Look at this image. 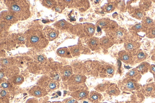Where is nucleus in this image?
I'll return each instance as SVG.
<instances>
[{"label": "nucleus", "instance_id": "obj_1", "mask_svg": "<svg viewBox=\"0 0 155 103\" xmlns=\"http://www.w3.org/2000/svg\"><path fill=\"white\" fill-rule=\"evenodd\" d=\"M25 38L26 46L38 50L45 48L48 43V40L43 34L42 31L38 27L28 30L25 33Z\"/></svg>", "mask_w": 155, "mask_h": 103}, {"label": "nucleus", "instance_id": "obj_2", "mask_svg": "<svg viewBox=\"0 0 155 103\" xmlns=\"http://www.w3.org/2000/svg\"><path fill=\"white\" fill-rule=\"evenodd\" d=\"M9 11L18 20L28 19L30 15V4L27 0H5Z\"/></svg>", "mask_w": 155, "mask_h": 103}, {"label": "nucleus", "instance_id": "obj_3", "mask_svg": "<svg viewBox=\"0 0 155 103\" xmlns=\"http://www.w3.org/2000/svg\"><path fill=\"white\" fill-rule=\"evenodd\" d=\"M86 79L85 76L80 74L72 75L68 79V84L70 90L74 92L85 89V82Z\"/></svg>", "mask_w": 155, "mask_h": 103}, {"label": "nucleus", "instance_id": "obj_4", "mask_svg": "<svg viewBox=\"0 0 155 103\" xmlns=\"http://www.w3.org/2000/svg\"><path fill=\"white\" fill-rule=\"evenodd\" d=\"M120 89L126 91H131L137 90L140 87V85L137 82L129 78H126L119 82Z\"/></svg>", "mask_w": 155, "mask_h": 103}, {"label": "nucleus", "instance_id": "obj_5", "mask_svg": "<svg viewBox=\"0 0 155 103\" xmlns=\"http://www.w3.org/2000/svg\"><path fill=\"white\" fill-rule=\"evenodd\" d=\"M99 75L102 78H111L114 75L115 68L109 64H105L101 66L99 69Z\"/></svg>", "mask_w": 155, "mask_h": 103}, {"label": "nucleus", "instance_id": "obj_6", "mask_svg": "<svg viewBox=\"0 0 155 103\" xmlns=\"http://www.w3.org/2000/svg\"><path fill=\"white\" fill-rule=\"evenodd\" d=\"M44 36L48 40L52 41L56 38L58 36L59 32L54 28L46 27L42 30Z\"/></svg>", "mask_w": 155, "mask_h": 103}, {"label": "nucleus", "instance_id": "obj_7", "mask_svg": "<svg viewBox=\"0 0 155 103\" xmlns=\"http://www.w3.org/2000/svg\"><path fill=\"white\" fill-rule=\"evenodd\" d=\"M119 58L124 63L127 64L134 63L133 56L132 53L126 50H122L118 53Z\"/></svg>", "mask_w": 155, "mask_h": 103}, {"label": "nucleus", "instance_id": "obj_8", "mask_svg": "<svg viewBox=\"0 0 155 103\" xmlns=\"http://www.w3.org/2000/svg\"><path fill=\"white\" fill-rule=\"evenodd\" d=\"M1 21L10 24L16 23L18 20L9 11H3L0 14Z\"/></svg>", "mask_w": 155, "mask_h": 103}, {"label": "nucleus", "instance_id": "obj_9", "mask_svg": "<svg viewBox=\"0 0 155 103\" xmlns=\"http://www.w3.org/2000/svg\"><path fill=\"white\" fill-rule=\"evenodd\" d=\"M89 93L86 89H82L73 92L71 96L77 100H81L87 98Z\"/></svg>", "mask_w": 155, "mask_h": 103}, {"label": "nucleus", "instance_id": "obj_10", "mask_svg": "<svg viewBox=\"0 0 155 103\" xmlns=\"http://www.w3.org/2000/svg\"><path fill=\"white\" fill-rule=\"evenodd\" d=\"M133 56L134 63H138L145 60L148 54L141 50H137L132 53Z\"/></svg>", "mask_w": 155, "mask_h": 103}, {"label": "nucleus", "instance_id": "obj_11", "mask_svg": "<svg viewBox=\"0 0 155 103\" xmlns=\"http://www.w3.org/2000/svg\"><path fill=\"white\" fill-rule=\"evenodd\" d=\"M29 93L32 96L40 97L45 95L47 94V92L44 88L38 85H35L31 89Z\"/></svg>", "mask_w": 155, "mask_h": 103}, {"label": "nucleus", "instance_id": "obj_12", "mask_svg": "<svg viewBox=\"0 0 155 103\" xmlns=\"http://www.w3.org/2000/svg\"><path fill=\"white\" fill-rule=\"evenodd\" d=\"M124 46L126 51L133 53L140 47V44L135 41H129L125 43Z\"/></svg>", "mask_w": 155, "mask_h": 103}, {"label": "nucleus", "instance_id": "obj_13", "mask_svg": "<svg viewBox=\"0 0 155 103\" xmlns=\"http://www.w3.org/2000/svg\"><path fill=\"white\" fill-rule=\"evenodd\" d=\"M87 98L92 103H100L103 98V96L98 92L92 91L89 93Z\"/></svg>", "mask_w": 155, "mask_h": 103}, {"label": "nucleus", "instance_id": "obj_14", "mask_svg": "<svg viewBox=\"0 0 155 103\" xmlns=\"http://www.w3.org/2000/svg\"><path fill=\"white\" fill-rule=\"evenodd\" d=\"M106 92L110 95L117 96L120 94V91L117 84L114 83L109 84Z\"/></svg>", "mask_w": 155, "mask_h": 103}, {"label": "nucleus", "instance_id": "obj_15", "mask_svg": "<svg viewBox=\"0 0 155 103\" xmlns=\"http://www.w3.org/2000/svg\"><path fill=\"white\" fill-rule=\"evenodd\" d=\"M125 76L126 78L133 79L137 82L141 79V74L136 68H135L127 72Z\"/></svg>", "mask_w": 155, "mask_h": 103}, {"label": "nucleus", "instance_id": "obj_16", "mask_svg": "<svg viewBox=\"0 0 155 103\" xmlns=\"http://www.w3.org/2000/svg\"><path fill=\"white\" fill-rule=\"evenodd\" d=\"M100 45L104 48L111 47L114 43V40L107 36H104L100 39Z\"/></svg>", "mask_w": 155, "mask_h": 103}, {"label": "nucleus", "instance_id": "obj_17", "mask_svg": "<svg viewBox=\"0 0 155 103\" xmlns=\"http://www.w3.org/2000/svg\"><path fill=\"white\" fill-rule=\"evenodd\" d=\"M155 87V83L154 82L147 84L143 86L142 92L146 96L152 95Z\"/></svg>", "mask_w": 155, "mask_h": 103}, {"label": "nucleus", "instance_id": "obj_18", "mask_svg": "<svg viewBox=\"0 0 155 103\" xmlns=\"http://www.w3.org/2000/svg\"><path fill=\"white\" fill-rule=\"evenodd\" d=\"M88 45L92 51L96 50L99 48L100 45V40L97 37H92L88 41Z\"/></svg>", "mask_w": 155, "mask_h": 103}, {"label": "nucleus", "instance_id": "obj_19", "mask_svg": "<svg viewBox=\"0 0 155 103\" xmlns=\"http://www.w3.org/2000/svg\"><path fill=\"white\" fill-rule=\"evenodd\" d=\"M84 31L88 35L92 36L95 33L96 27L95 25L92 23H86L84 24Z\"/></svg>", "mask_w": 155, "mask_h": 103}, {"label": "nucleus", "instance_id": "obj_20", "mask_svg": "<svg viewBox=\"0 0 155 103\" xmlns=\"http://www.w3.org/2000/svg\"><path fill=\"white\" fill-rule=\"evenodd\" d=\"M56 53L58 56L61 57L68 58L72 57L70 50L67 47H61L58 49Z\"/></svg>", "mask_w": 155, "mask_h": 103}, {"label": "nucleus", "instance_id": "obj_21", "mask_svg": "<svg viewBox=\"0 0 155 103\" xmlns=\"http://www.w3.org/2000/svg\"><path fill=\"white\" fill-rule=\"evenodd\" d=\"M61 73L64 79L65 80L69 79L72 75L73 70L71 67L69 65L64 66Z\"/></svg>", "mask_w": 155, "mask_h": 103}, {"label": "nucleus", "instance_id": "obj_22", "mask_svg": "<svg viewBox=\"0 0 155 103\" xmlns=\"http://www.w3.org/2000/svg\"><path fill=\"white\" fill-rule=\"evenodd\" d=\"M150 65L149 63L147 62H142L136 69L142 75L147 73L149 70Z\"/></svg>", "mask_w": 155, "mask_h": 103}, {"label": "nucleus", "instance_id": "obj_23", "mask_svg": "<svg viewBox=\"0 0 155 103\" xmlns=\"http://www.w3.org/2000/svg\"><path fill=\"white\" fill-rule=\"evenodd\" d=\"M105 30L108 33L115 34L118 30V25L114 21H110Z\"/></svg>", "mask_w": 155, "mask_h": 103}, {"label": "nucleus", "instance_id": "obj_24", "mask_svg": "<svg viewBox=\"0 0 155 103\" xmlns=\"http://www.w3.org/2000/svg\"><path fill=\"white\" fill-rule=\"evenodd\" d=\"M71 56L73 57L79 56L81 52V47L78 45H74L68 47Z\"/></svg>", "mask_w": 155, "mask_h": 103}, {"label": "nucleus", "instance_id": "obj_25", "mask_svg": "<svg viewBox=\"0 0 155 103\" xmlns=\"http://www.w3.org/2000/svg\"><path fill=\"white\" fill-rule=\"evenodd\" d=\"M110 21L108 19L102 18L98 20L96 24L97 29H105Z\"/></svg>", "mask_w": 155, "mask_h": 103}, {"label": "nucleus", "instance_id": "obj_26", "mask_svg": "<svg viewBox=\"0 0 155 103\" xmlns=\"http://www.w3.org/2000/svg\"><path fill=\"white\" fill-rule=\"evenodd\" d=\"M110 83L108 81L98 84L95 88L97 92H102L106 90Z\"/></svg>", "mask_w": 155, "mask_h": 103}, {"label": "nucleus", "instance_id": "obj_27", "mask_svg": "<svg viewBox=\"0 0 155 103\" xmlns=\"http://www.w3.org/2000/svg\"><path fill=\"white\" fill-rule=\"evenodd\" d=\"M103 10L105 12L110 13L113 11L115 8V5L113 3L105 4L103 6Z\"/></svg>", "mask_w": 155, "mask_h": 103}, {"label": "nucleus", "instance_id": "obj_28", "mask_svg": "<svg viewBox=\"0 0 155 103\" xmlns=\"http://www.w3.org/2000/svg\"><path fill=\"white\" fill-rule=\"evenodd\" d=\"M142 25L144 27H150L154 26V23L153 19L148 17H146L143 20Z\"/></svg>", "mask_w": 155, "mask_h": 103}, {"label": "nucleus", "instance_id": "obj_29", "mask_svg": "<svg viewBox=\"0 0 155 103\" xmlns=\"http://www.w3.org/2000/svg\"><path fill=\"white\" fill-rule=\"evenodd\" d=\"M43 5L48 8H51L56 5V2L55 0H43L42 2Z\"/></svg>", "mask_w": 155, "mask_h": 103}, {"label": "nucleus", "instance_id": "obj_30", "mask_svg": "<svg viewBox=\"0 0 155 103\" xmlns=\"http://www.w3.org/2000/svg\"><path fill=\"white\" fill-rule=\"evenodd\" d=\"M67 23L64 20L59 21L54 24V26L58 29H64L66 27Z\"/></svg>", "mask_w": 155, "mask_h": 103}, {"label": "nucleus", "instance_id": "obj_31", "mask_svg": "<svg viewBox=\"0 0 155 103\" xmlns=\"http://www.w3.org/2000/svg\"><path fill=\"white\" fill-rule=\"evenodd\" d=\"M143 14V11L139 9H136L133 14L134 17L138 19H141Z\"/></svg>", "mask_w": 155, "mask_h": 103}, {"label": "nucleus", "instance_id": "obj_32", "mask_svg": "<svg viewBox=\"0 0 155 103\" xmlns=\"http://www.w3.org/2000/svg\"><path fill=\"white\" fill-rule=\"evenodd\" d=\"M147 37L149 38H155V25L150 27L147 31Z\"/></svg>", "mask_w": 155, "mask_h": 103}, {"label": "nucleus", "instance_id": "obj_33", "mask_svg": "<svg viewBox=\"0 0 155 103\" xmlns=\"http://www.w3.org/2000/svg\"><path fill=\"white\" fill-rule=\"evenodd\" d=\"M126 34V31L124 30H118L115 34V36L117 39L120 40H123Z\"/></svg>", "mask_w": 155, "mask_h": 103}, {"label": "nucleus", "instance_id": "obj_34", "mask_svg": "<svg viewBox=\"0 0 155 103\" xmlns=\"http://www.w3.org/2000/svg\"><path fill=\"white\" fill-rule=\"evenodd\" d=\"M24 80V78L23 76H17L13 78V81L15 84L19 85L21 84Z\"/></svg>", "mask_w": 155, "mask_h": 103}, {"label": "nucleus", "instance_id": "obj_35", "mask_svg": "<svg viewBox=\"0 0 155 103\" xmlns=\"http://www.w3.org/2000/svg\"><path fill=\"white\" fill-rule=\"evenodd\" d=\"M78 101L73 98H70L65 99L63 103H78Z\"/></svg>", "mask_w": 155, "mask_h": 103}, {"label": "nucleus", "instance_id": "obj_36", "mask_svg": "<svg viewBox=\"0 0 155 103\" xmlns=\"http://www.w3.org/2000/svg\"><path fill=\"white\" fill-rule=\"evenodd\" d=\"M149 70L153 74L155 79V65L152 64L150 65Z\"/></svg>", "mask_w": 155, "mask_h": 103}, {"label": "nucleus", "instance_id": "obj_37", "mask_svg": "<svg viewBox=\"0 0 155 103\" xmlns=\"http://www.w3.org/2000/svg\"><path fill=\"white\" fill-rule=\"evenodd\" d=\"M142 28V26L140 24H137L134 27V29L137 32H138L140 30H141Z\"/></svg>", "mask_w": 155, "mask_h": 103}, {"label": "nucleus", "instance_id": "obj_38", "mask_svg": "<svg viewBox=\"0 0 155 103\" xmlns=\"http://www.w3.org/2000/svg\"><path fill=\"white\" fill-rule=\"evenodd\" d=\"M26 103H38L37 100L35 98H30L28 100Z\"/></svg>", "mask_w": 155, "mask_h": 103}, {"label": "nucleus", "instance_id": "obj_39", "mask_svg": "<svg viewBox=\"0 0 155 103\" xmlns=\"http://www.w3.org/2000/svg\"><path fill=\"white\" fill-rule=\"evenodd\" d=\"M0 94L2 96H4L6 95V92L4 90H2Z\"/></svg>", "mask_w": 155, "mask_h": 103}, {"label": "nucleus", "instance_id": "obj_40", "mask_svg": "<svg viewBox=\"0 0 155 103\" xmlns=\"http://www.w3.org/2000/svg\"><path fill=\"white\" fill-rule=\"evenodd\" d=\"M151 59L152 60L155 62V53L152 55L151 57Z\"/></svg>", "mask_w": 155, "mask_h": 103}, {"label": "nucleus", "instance_id": "obj_41", "mask_svg": "<svg viewBox=\"0 0 155 103\" xmlns=\"http://www.w3.org/2000/svg\"><path fill=\"white\" fill-rule=\"evenodd\" d=\"M1 85L3 88H7L8 87V84L6 83H3Z\"/></svg>", "mask_w": 155, "mask_h": 103}, {"label": "nucleus", "instance_id": "obj_42", "mask_svg": "<svg viewBox=\"0 0 155 103\" xmlns=\"http://www.w3.org/2000/svg\"><path fill=\"white\" fill-rule=\"evenodd\" d=\"M152 96L153 97H155V87L154 91L153 92V93L152 95Z\"/></svg>", "mask_w": 155, "mask_h": 103}, {"label": "nucleus", "instance_id": "obj_43", "mask_svg": "<svg viewBox=\"0 0 155 103\" xmlns=\"http://www.w3.org/2000/svg\"><path fill=\"white\" fill-rule=\"evenodd\" d=\"M57 93L60 96L61 95V93L59 91Z\"/></svg>", "mask_w": 155, "mask_h": 103}, {"label": "nucleus", "instance_id": "obj_44", "mask_svg": "<svg viewBox=\"0 0 155 103\" xmlns=\"http://www.w3.org/2000/svg\"><path fill=\"white\" fill-rule=\"evenodd\" d=\"M107 103V102H102V103Z\"/></svg>", "mask_w": 155, "mask_h": 103}, {"label": "nucleus", "instance_id": "obj_45", "mask_svg": "<svg viewBox=\"0 0 155 103\" xmlns=\"http://www.w3.org/2000/svg\"></svg>", "mask_w": 155, "mask_h": 103}]
</instances>
